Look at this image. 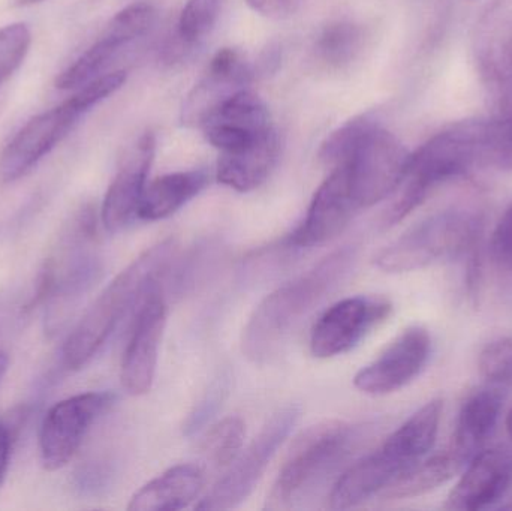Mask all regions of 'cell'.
Segmentation results:
<instances>
[{"label": "cell", "instance_id": "6da1fadb", "mask_svg": "<svg viewBox=\"0 0 512 511\" xmlns=\"http://www.w3.org/2000/svg\"><path fill=\"white\" fill-rule=\"evenodd\" d=\"M355 260L357 252L352 246L337 249L303 275L268 294L243 330V354L255 363L270 360L289 332L348 278Z\"/></svg>", "mask_w": 512, "mask_h": 511}, {"label": "cell", "instance_id": "7a4b0ae2", "mask_svg": "<svg viewBox=\"0 0 512 511\" xmlns=\"http://www.w3.org/2000/svg\"><path fill=\"white\" fill-rule=\"evenodd\" d=\"M176 252L173 239L162 240L144 251L119 273L87 309L63 347V362L71 371L83 369L104 347L129 309L158 284Z\"/></svg>", "mask_w": 512, "mask_h": 511}, {"label": "cell", "instance_id": "3957f363", "mask_svg": "<svg viewBox=\"0 0 512 511\" xmlns=\"http://www.w3.org/2000/svg\"><path fill=\"white\" fill-rule=\"evenodd\" d=\"M444 404L433 399L403 423L376 452L351 465L331 489L330 509L348 510L381 494L435 446Z\"/></svg>", "mask_w": 512, "mask_h": 511}, {"label": "cell", "instance_id": "277c9868", "mask_svg": "<svg viewBox=\"0 0 512 511\" xmlns=\"http://www.w3.org/2000/svg\"><path fill=\"white\" fill-rule=\"evenodd\" d=\"M477 168H487L486 120H465L433 135L409 156L402 195L385 216V227L405 219L439 186Z\"/></svg>", "mask_w": 512, "mask_h": 511}, {"label": "cell", "instance_id": "5b68a950", "mask_svg": "<svg viewBox=\"0 0 512 511\" xmlns=\"http://www.w3.org/2000/svg\"><path fill=\"white\" fill-rule=\"evenodd\" d=\"M483 228V213L478 210H442L382 249L376 255V267L382 272L406 273L468 257L478 248Z\"/></svg>", "mask_w": 512, "mask_h": 511}, {"label": "cell", "instance_id": "8992f818", "mask_svg": "<svg viewBox=\"0 0 512 511\" xmlns=\"http://www.w3.org/2000/svg\"><path fill=\"white\" fill-rule=\"evenodd\" d=\"M354 428L339 420L310 426L295 438L267 500L268 510H289L312 495L345 461Z\"/></svg>", "mask_w": 512, "mask_h": 511}, {"label": "cell", "instance_id": "52a82bcc", "mask_svg": "<svg viewBox=\"0 0 512 511\" xmlns=\"http://www.w3.org/2000/svg\"><path fill=\"white\" fill-rule=\"evenodd\" d=\"M411 153L381 120L363 135L346 159L349 189L358 210L375 206L402 186Z\"/></svg>", "mask_w": 512, "mask_h": 511}, {"label": "cell", "instance_id": "ba28073f", "mask_svg": "<svg viewBox=\"0 0 512 511\" xmlns=\"http://www.w3.org/2000/svg\"><path fill=\"white\" fill-rule=\"evenodd\" d=\"M300 419L297 407L277 411L265 423L245 452L228 467L227 474L197 504L198 510H230L240 506L254 492L277 449Z\"/></svg>", "mask_w": 512, "mask_h": 511}, {"label": "cell", "instance_id": "9c48e42d", "mask_svg": "<svg viewBox=\"0 0 512 511\" xmlns=\"http://www.w3.org/2000/svg\"><path fill=\"white\" fill-rule=\"evenodd\" d=\"M474 62L490 114L512 104V0H493L472 39Z\"/></svg>", "mask_w": 512, "mask_h": 511}, {"label": "cell", "instance_id": "30bf717a", "mask_svg": "<svg viewBox=\"0 0 512 511\" xmlns=\"http://www.w3.org/2000/svg\"><path fill=\"white\" fill-rule=\"evenodd\" d=\"M114 399L107 392L81 393L51 407L39 434L42 467L47 471L65 467L80 449L93 423L113 407Z\"/></svg>", "mask_w": 512, "mask_h": 511}, {"label": "cell", "instance_id": "8fae6325", "mask_svg": "<svg viewBox=\"0 0 512 511\" xmlns=\"http://www.w3.org/2000/svg\"><path fill=\"white\" fill-rule=\"evenodd\" d=\"M74 99L32 117L0 153V182L12 183L38 165L84 116Z\"/></svg>", "mask_w": 512, "mask_h": 511}, {"label": "cell", "instance_id": "7c38bea8", "mask_svg": "<svg viewBox=\"0 0 512 511\" xmlns=\"http://www.w3.org/2000/svg\"><path fill=\"white\" fill-rule=\"evenodd\" d=\"M391 303L384 297H349L328 308L310 333V351L318 359L348 353L361 339L384 323Z\"/></svg>", "mask_w": 512, "mask_h": 511}, {"label": "cell", "instance_id": "4fadbf2b", "mask_svg": "<svg viewBox=\"0 0 512 511\" xmlns=\"http://www.w3.org/2000/svg\"><path fill=\"white\" fill-rule=\"evenodd\" d=\"M155 21V8L147 3H135L122 9L107 24L98 41L90 45L62 74L57 75V89H80L84 84L98 78L122 47L146 35Z\"/></svg>", "mask_w": 512, "mask_h": 511}, {"label": "cell", "instance_id": "5bb4252c", "mask_svg": "<svg viewBox=\"0 0 512 511\" xmlns=\"http://www.w3.org/2000/svg\"><path fill=\"white\" fill-rule=\"evenodd\" d=\"M430 351L432 339L429 332L424 327H409L385 348L378 359L355 375V387L372 396L397 392L423 372Z\"/></svg>", "mask_w": 512, "mask_h": 511}, {"label": "cell", "instance_id": "9a60e30c", "mask_svg": "<svg viewBox=\"0 0 512 511\" xmlns=\"http://www.w3.org/2000/svg\"><path fill=\"white\" fill-rule=\"evenodd\" d=\"M165 323L167 305L155 284L147 291L123 354L120 378L129 395H146L152 389Z\"/></svg>", "mask_w": 512, "mask_h": 511}, {"label": "cell", "instance_id": "2e32d148", "mask_svg": "<svg viewBox=\"0 0 512 511\" xmlns=\"http://www.w3.org/2000/svg\"><path fill=\"white\" fill-rule=\"evenodd\" d=\"M155 147V137L152 132H146L120 159L119 170L105 194L101 209L102 224L110 233H119L138 219Z\"/></svg>", "mask_w": 512, "mask_h": 511}, {"label": "cell", "instance_id": "e0dca14e", "mask_svg": "<svg viewBox=\"0 0 512 511\" xmlns=\"http://www.w3.org/2000/svg\"><path fill=\"white\" fill-rule=\"evenodd\" d=\"M357 210L345 167L333 168L316 191L306 218L288 237V245L313 248L336 239L348 227Z\"/></svg>", "mask_w": 512, "mask_h": 511}, {"label": "cell", "instance_id": "ac0fdd59", "mask_svg": "<svg viewBox=\"0 0 512 511\" xmlns=\"http://www.w3.org/2000/svg\"><path fill=\"white\" fill-rule=\"evenodd\" d=\"M255 71L236 48H222L210 60L207 71L186 98L182 120L188 126H203L206 120L240 90L248 89Z\"/></svg>", "mask_w": 512, "mask_h": 511}, {"label": "cell", "instance_id": "d6986e66", "mask_svg": "<svg viewBox=\"0 0 512 511\" xmlns=\"http://www.w3.org/2000/svg\"><path fill=\"white\" fill-rule=\"evenodd\" d=\"M201 128L209 143L222 153L245 149L273 131L267 107L249 89L228 98Z\"/></svg>", "mask_w": 512, "mask_h": 511}, {"label": "cell", "instance_id": "ffe728a7", "mask_svg": "<svg viewBox=\"0 0 512 511\" xmlns=\"http://www.w3.org/2000/svg\"><path fill=\"white\" fill-rule=\"evenodd\" d=\"M512 485V452L502 447L481 450L448 497L451 510L478 511L495 506Z\"/></svg>", "mask_w": 512, "mask_h": 511}, {"label": "cell", "instance_id": "44dd1931", "mask_svg": "<svg viewBox=\"0 0 512 511\" xmlns=\"http://www.w3.org/2000/svg\"><path fill=\"white\" fill-rule=\"evenodd\" d=\"M504 399L502 389L490 386L475 392L463 405L450 449L463 464L468 465L492 437Z\"/></svg>", "mask_w": 512, "mask_h": 511}, {"label": "cell", "instance_id": "7402d4cb", "mask_svg": "<svg viewBox=\"0 0 512 511\" xmlns=\"http://www.w3.org/2000/svg\"><path fill=\"white\" fill-rule=\"evenodd\" d=\"M206 485L200 465H176L147 483L131 498V511H176L194 503Z\"/></svg>", "mask_w": 512, "mask_h": 511}, {"label": "cell", "instance_id": "603a6c76", "mask_svg": "<svg viewBox=\"0 0 512 511\" xmlns=\"http://www.w3.org/2000/svg\"><path fill=\"white\" fill-rule=\"evenodd\" d=\"M280 143L276 131L245 149L222 153L218 162V182L237 192H251L270 176L279 158Z\"/></svg>", "mask_w": 512, "mask_h": 511}, {"label": "cell", "instance_id": "cb8c5ba5", "mask_svg": "<svg viewBox=\"0 0 512 511\" xmlns=\"http://www.w3.org/2000/svg\"><path fill=\"white\" fill-rule=\"evenodd\" d=\"M207 182L209 176L203 170L179 171L153 180L144 191L138 219L159 221L174 215L194 200Z\"/></svg>", "mask_w": 512, "mask_h": 511}, {"label": "cell", "instance_id": "d4e9b609", "mask_svg": "<svg viewBox=\"0 0 512 511\" xmlns=\"http://www.w3.org/2000/svg\"><path fill=\"white\" fill-rule=\"evenodd\" d=\"M463 468H466V465L451 450L432 458L421 459L391 482L381 492V497L384 500H405L429 494L450 482Z\"/></svg>", "mask_w": 512, "mask_h": 511}, {"label": "cell", "instance_id": "484cf974", "mask_svg": "<svg viewBox=\"0 0 512 511\" xmlns=\"http://www.w3.org/2000/svg\"><path fill=\"white\" fill-rule=\"evenodd\" d=\"M364 42L366 32L361 24L351 20L331 21L316 38V59L331 69L348 68L360 57Z\"/></svg>", "mask_w": 512, "mask_h": 511}, {"label": "cell", "instance_id": "4316f807", "mask_svg": "<svg viewBox=\"0 0 512 511\" xmlns=\"http://www.w3.org/2000/svg\"><path fill=\"white\" fill-rule=\"evenodd\" d=\"M245 434V423L239 417H227L216 423L201 444L204 461L215 470L230 467L242 452Z\"/></svg>", "mask_w": 512, "mask_h": 511}, {"label": "cell", "instance_id": "83f0119b", "mask_svg": "<svg viewBox=\"0 0 512 511\" xmlns=\"http://www.w3.org/2000/svg\"><path fill=\"white\" fill-rule=\"evenodd\" d=\"M378 122V114L370 111V113L360 114V116H355L354 119L343 123L336 131L328 135L327 140L322 144L319 158L327 167L331 168L345 164L358 141Z\"/></svg>", "mask_w": 512, "mask_h": 511}, {"label": "cell", "instance_id": "f1b7e54d", "mask_svg": "<svg viewBox=\"0 0 512 511\" xmlns=\"http://www.w3.org/2000/svg\"><path fill=\"white\" fill-rule=\"evenodd\" d=\"M221 5L222 0H188L177 24V36L188 47L198 44L215 27Z\"/></svg>", "mask_w": 512, "mask_h": 511}, {"label": "cell", "instance_id": "f546056e", "mask_svg": "<svg viewBox=\"0 0 512 511\" xmlns=\"http://www.w3.org/2000/svg\"><path fill=\"white\" fill-rule=\"evenodd\" d=\"M481 375L493 387H512V336L496 339L486 345L478 360Z\"/></svg>", "mask_w": 512, "mask_h": 511}, {"label": "cell", "instance_id": "4dcf8cb0", "mask_svg": "<svg viewBox=\"0 0 512 511\" xmlns=\"http://www.w3.org/2000/svg\"><path fill=\"white\" fill-rule=\"evenodd\" d=\"M32 33L23 23L8 24L0 29V83L8 80L26 59Z\"/></svg>", "mask_w": 512, "mask_h": 511}, {"label": "cell", "instance_id": "1f68e13d", "mask_svg": "<svg viewBox=\"0 0 512 511\" xmlns=\"http://www.w3.org/2000/svg\"><path fill=\"white\" fill-rule=\"evenodd\" d=\"M216 258H218V246L212 243H203V245L195 246L188 252L186 258L176 264L174 270L173 287L176 293L182 294L191 290L207 275V270L213 266Z\"/></svg>", "mask_w": 512, "mask_h": 511}, {"label": "cell", "instance_id": "d6a6232c", "mask_svg": "<svg viewBox=\"0 0 512 511\" xmlns=\"http://www.w3.org/2000/svg\"><path fill=\"white\" fill-rule=\"evenodd\" d=\"M228 393V377L227 375H221L213 381L212 386L207 390L206 395L203 396L200 402H198L195 410L189 414L188 420H186L185 434L194 435L198 431L204 428L207 423L212 420V417L218 413L221 408L222 402H224L225 396Z\"/></svg>", "mask_w": 512, "mask_h": 511}, {"label": "cell", "instance_id": "836d02e7", "mask_svg": "<svg viewBox=\"0 0 512 511\" xmlns=\"http://www.w3.org/2000/svg\"><path fill=\"white\" fill-rule=\"evenodd\" d=\"M114 467L107 459H93L78 468L75 473V488L83 495H101L113 482Z\"/></svg>", "mask_w": 512, "mask_h": 511}, {"label": "cell", "instance_id": "e575fe53", "mask_svg": "<svg viewBox=\"0 0 512 511\" xmlns=\"http://www.w3.org/2000/svg\"><path fill=\"white\" fill-rule=\"evenodd\" d=\"M27 416H29V411L26 408H17L5 419H0V488L5 483L12 449H14L15 441H17Z\"/></svg>", "mask_w": 512, "mask_h": 511}, {"label": "cell", "instance_id": "d590c367", "mask_svg": "<svg viewBox=\"0 0 512 511\" xmlns=\"http://www.w3.org/2000/svg\"><path fill=\"white\" fill-rule=\"evenodd\" d=\"M490 252L498 269L512 266V203L493 233Z\"/></svg>", "mask_w": 512, "mask_h": 511}, {"label": "cell", "instance_id": "8d00e7d4", "mask_svg": "<svg viewBox=\"0 0 512 511\" xmlns=\"http://www.w3.org/2000/svg\"><path fill=\"white\" fill-rule=\"evenodd\" d=\"M306 0H246L258 14L268 18H288L300 11Z\"/></svg>", "mask_w": 512, "mask_h": 511}, {"label": "cell", "instance_id": "74e56055", "mask_svg": "<svg viewBox=\"0 0 512 511\" xmlns=\"http://www.w3.org/2000/svg\"><path fill=\"white\" fill-rule=\"evenodd\" d=\"M498 270L499 275H501L502 296H504L505 300L512 306V266Z\"/></svg>", "mask_w": 512, "mask_h": 511}, {"label": "cell", "instance_id": "f35d334b", "mask_svg": "<svg viewBox=\"0 0 512 511\" xmlns=\"http://www.w3.org/2000/svg\"><path fill=\"white\" fill-rule=\"evenodd\" d=\"M9 359L5 353H0V381H2L3 375L8 371Z\"/></svg>", "mask_w": 512, "mask_h": 511}, {"label": "cell", "instance_id": "ab89813d", "mask_svg": "<svg viewBox=\"0 0 512 511\" xmlns=\"http://www.w3.org/2000/svg\"><path fill=\"white\" fill-rule=\"evenodd\" d=\"M42 2H45V0H17V5L30 6V5H36V3H42Z\"/></svg>", "mask_w": 512, "mask_h": 511}, {"label": "cell", "instance_id": "60d3db41", "mask_svg": "<svg viewBox=\"0 0 512 511\" xmlns=\"http://www.w3.org/2000/svg\"><path fill=\"white\" fill-rule=\"evenodd\" d=\"M507 431H508V435H510V438L512 440V408H511L510 414H508V417H507Z\"/></svg>", "mask_w": 512, "mask_h": 511}, {"label": "cell", "instance_id": "b9f144b4", "mask_svg": "<svg viewBox=\"0 0 512 511\" xmlns=\"http://www.w3.org/2000/svg\"><path fill=\"white\" fill-rule=\"evenodd\" d=\"M502 509L512 510V501L510 504H505V506H502Z\"/></svg>", "mask_w": 512, "mask_h": 511}]
</instances>
